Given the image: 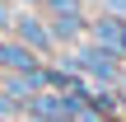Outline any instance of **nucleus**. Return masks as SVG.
<instances>
[{
    "label": "nucleus",
    "mask_w": 126,
    "mask_h": 122,
    "mask_svg": "<svg viewBox=\"0 0 126 122\" xmlns=\"http://www.w3.org/2000/svg\"><path fill=\"white\" fill-rule=\"evenodd\" d=\"M0 118H9V122H19V118H23V103H19V99H9L5 89H0Z\"/></svg>",
    "instance_id": "8"
},
{
    "label": "nucleus",
    "mask_w": 126,
    "mask_h": 122,
    "mask_svg": "<svg viewBox=\"0 0 126 122\" xmlns=\"http://www.w3.org/2000/svg\"><path fill=\"white\" fill-rule=\"evenodd\" d=\"M42 89L56 94V99H84L94 85H89L75 66H65V61H47V66H42Z\"/></svg>",
    "instance_id": "4"
},
{
    "label": "nucleus",
    "mask_w": 126,
    "mask_h": 122,
    "mask_svg": "<svg viewBox=\"0 0 126 122\" xmlns=\"http://www.w3.org/2000/svg\"><path fill=\"white\" fill-rule=\"evenodd\" d=\"M89 42L94 47H103V52H112L117 61H126V19L122 14H89Z\"/></svg>",
    "instance_id": "3"
},
{
    "label": "nucleus",
    "mask_w": 126,
    "mask_h": 122,
    "mask_svg": "<svg viewBox=\"0 0 126 122\" xmlns=\"http://www.w3.org/2000/svg\"><path fill=\"white\" fill-rule=\"evenodd\" d=\"M65 66H75L89 85H117L126 71V61H117L112 52H103V47H94L89 38L84 42H75V47H65Z\"/></svg>",
    "instance_id": "1"
},
{
    "label": "nucleus",
    "mask_w": 126,
    "mask_h": 122,
    "mask_svg": "<svg viewBox=\"0 0 126 122\" xmlns=\"http://www.w3.org/2000/svg\"><path fill=\"white\" fill-rule=\"evenodd\" d=\"M117 89H122V94H126V71H122V80H117Z\"/></svg>",
    "instance_id": "12"
},
{
    "label": "nucleus",
    "mask_w": 126,
    "mask_h": 122,
    "mask_svg": "<svg viewBox=\"0 0 126 122\" xmlns=\"http://www.w3.org/2000/svg\"><path fill=\"white\" fill-rule=\"evenodd\" d=\"M19 122H70V108H65V99H56V94H33L28 103H23V118Z\"/></svg>",
    "instance_id": "6"
},
{
    "label": "nucleus",
    "mask_w": 126,
    "mask_h": 122,
    "mask_svg": "<svg viewBox=\"0 0 126 122\" xmlns=\"http://www.w3.org/2000/svg\"><path fill=\"white\" fill-rule=\"evenodd\" d=\"M47 28H51L56 47H75V42L89 38V9H79V14H47Z\"/></svg>",
    "instance_id": "5"
},
{
    "label": "nucleus",
    "mask_w": 126,
    "mask_h": 122,
    "mask_svg": "<svg viewBox=\"0 0 126 122\" xmlns=\"http://www.w3.org/2000/svg\"><path fill=\"white\" fill-rule=\"evenodd\" d=\"M9 38H19V42H23L28 52H37L42 61H51V56H56V38H51V28H47V14H42V9H19V14H14Z\"/></svg>",
    "instance_id": "2"
},
{
    "label": "nucleus",
    "mask_w": 126,
    "mask_h": 122,
    "mask_svg": "<svg viewBox=\"0 0 126 122\" xmlns=\"http://www.w3.org/2000/svg\"><path fill=\"white\" fill-rule=\"evenodd\" d=\"M98 9H103V14H122V19H126V0H98Z\"/></svg>",
    "instance_id": "10"
},
{
    "label": "nucleus",
    "mask_w": 126,
    "mask_h": 122,
    "mask_svg": "<svg viewBox=\"0 0 126 122\" xmlns=\"http://www.w3.org/2000/svg\"><path fill=\"white\" fill-rule=\"evenodd\" d=\"M14 5H23V9H42V0H14Z\"/></svg>",
    "instance_id": "11"
},
{
    "label": "nucleus",
    "mask_w": 126,
    "mask_h": 122,
    "mask_svg": "<svg viewBox=\"0 0 126 122\" xmlns=\"http://www.w3.org/2000/svg\"><path fill=\"white\" fill-rule=\"evenodd\" d=\"M89 0H42V14H79Z\"/></svg>",
    "instance_id": "7"
},
{
    "label": "nucleus",
    "mask_w": 126,
    "mask_h": 122,
    "mask_svg": "<svg viewBox=\"0 0 126 122\" xmlns=\"http://www.w3.org/2000/svg\"><path fill=\"white\" fill-rule=\"evenodd\" d=\"M14 14H19V9H14L9 0H0V33H9V28H14Z\"/></svg>",
    "instance_id": "9"
},
{
    "label": "nucleus",
    "mask_w": 126,
    "mask_h": 122,
    "mask_svg": "<svg viewBox=\"0 0 126 122\" xmlns=\"http://www.w3.org/2000/svg\"><path fill=\"white\" fill-rule=\"evenodd\" d=\"M0 122H9V118H0Z\"/></svg>",
    "instance_id": "14"
},
{
    "label": "nucleus",
    "mask_w": 126,
    "mask_h": 122,
    "mask_svg": "<svg viewBox=\"0 0 126 122\" xmlns=\"http://www.w3.org/2000/svg\"><path fill=\"white\" fill-rule=\"evenodd\" d=\"M112 122H126V118H112Z\"/></svg>",
    "instance_id": "13"
}]
</instances>
